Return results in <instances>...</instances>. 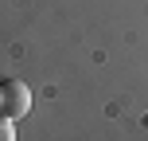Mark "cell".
Instances as JSON below:
<instances>
[{"mask_svg": "<svg viewBox=\"0 0 148 141\" xmlns=\"http://www.w3.org/2000/svg\"><path fill=\"white\" fill-rule=\"evenodd\" d=\"M27 110H31V86H27V82H20V78L0 82V118L16 122V118H23Z\"/></svg>", "mask_w": 148, "mask_h": 141, "instance_id": "6da1fadb", "label": "cell"}, {"mask_svg": "<svg viewBox=\"0 0 148 141\" xmlns=\"http://www.w3.org/2000/svg\"><path fill=\"white\" fill-rule=\"evenodd\" d=\"M0 141H16V122L0 118Z\"/></svg>", "mask_w": 148, "mask_h": 141, "instance_id": "7a4b0ae2", "label": "cell"}]
</instances>
